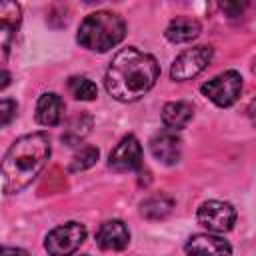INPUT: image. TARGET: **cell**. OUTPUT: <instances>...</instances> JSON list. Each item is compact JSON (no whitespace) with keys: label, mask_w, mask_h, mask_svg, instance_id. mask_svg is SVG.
Here are the masks:
<instances>
[{"label":"cell","mask_w":256,"mask_h":256,"mask_svg":"<svg viewBox=\"0 0 256 256\" xmlns=\"http://www.w3.org/2000/svg\"><path fill=\"white\" fill-rule=\"evenodd\" d=\"M160 66L154 56L128 46L122 48L108 64L104 84L106 92L118 102L140 100L158 80Z\"/></svg>","instance_id":"cell-1"},{"label":"cell","mask_w":256,"mask_h":256,"mask_svg":"<svg viewBox=\"0 0 256 256\" xmlns=\"http://www.w3.org/2000/svg\"><path fill=\"white\" fill-rule=\"evenodd\" d=\"M50 158V140L44 132H32L12 142L0 162L2 186L6 194L24 190L46 166Z\"/></svg>","instance_id":"cell-2"},{"label":"cell","mask_w":256,"mask_h":256,"mask_svg":"<svg viewBox=\"0 0 256 256\" xmlns=\"http://www.w3.org/2000/svg\"><path fill=\"white\" fill-rule=\"evenodd\" d=\"M126 34V24L124 20L114 14V12H92L88 14L78 28L76 40L80 46L92 52H108L116 44L122 42Z\"/></svg>","instance_id":"cell-3"},{"label":"cell","mask_w":256,"mask_h":256,"mask_svg":"<svg viewBox=\"0 0 256 256\" xmlns=\"http://www.w3.org/2000/svg\"><path fill=\"white\" fill-rule=\"evenodd\" d=\"M200 92L214 102L220 108L232 106L242 92V76L236 70H224L220 74H216L214 78H210L208 82H204L200 86Z\"/></svg>","instance_id":"cell-4"},{"label":"cell","mask_w":256,"mask_h":256,"mask_svg":"<svg viewBox=\"0 0 256 256\" xmlns=\"http://www.w3.org/2000/svg\"><path fill=\"white\" fill-rule=\"evenodd\" d=\"M86 240V228L80 222H66L48 232L44 248L50 256H70Z\"/></svg>","instance_id":"cell-5"},{"label":"cell","mask_w":256,"mask_h":256,"mask_svg":"<svg viewBox=\"0 0 256 256\" xmlns=\"http://www.w3.org/2000/svg\"><path fill=\"white\" fill-rule=\"evenodd\" d=\"M196 218H198V224L204 226L208 232L224 234V232L232 230V226L236 222V210L228 202L208 200V202L200 204V208L196 212Z\"/></svg>","instance_id":"cell-6"},{"label":"cell","mask_w":256,"mask_h":256,"mask_svg":"<svg viewBox=\"0 0 256 256\" xmlns=\"http://www.w3.org/2000/svg\"><path fill=\"white\" fill-rule=\"evenodd\" d=\"M214 50L210 46H194L184 50L180 56H176L172 68H170V76L176 82H184L190 80L194 76H198L212 60Z\"/></svg>","instance_id":"cell-7"},{"label":"cell","mask_w":256,"mask_h":256,"mask_svg":"<svg viewBox=\"0 0 256 256\" xmlns=\"http://www.w3.org/2000/svg\"><path fill=\"white\" fill-rule=\"evenodd\" d=\"M22 10L18 2L0 0V64H4L10 56L16 32L20 28Z\"/></svg>","instance_id":"cell-8"},{"label":"cell","mask_w":256,"mask_h":256,"mask_svg":"<svg viewBox=\"0 0 256 256\" xmlns=\"http://www.w3.org/2000/svg\"><path fill=\"white\" fill-rule=\"evenodd\" d=\"M140 164H142V146L132 134L124 136L108 158V166L114 172H130L140 168Z\"/></svg>","instance_id":"cell-9"},{"label":"cell","mask_w":256,"mask_h":256,"mask_svg":"<svg viewBox=\"0 0 256 256\" xmlns=\"http://www.w3.org/2000/svg\"><path fill=\"white\" fill-rule=\"evenodd\" d=\"M150 152L152 156L166 166H172L180 160L182 154V140L174 130H162L150 140Z\"/></svg>","instance_id":"cell-10"},{"label":"cell","mask_w":256,"mask_h":256,"mask_svg":"<svg viewBox=\"0 0 256 256\" xmlns=\"http://www.w3.org/2000/svg\"><path fill=\"white\" fill-rule=\"evenodd\" d=\"M188 256H230L232 246L214 234H194L184 246Z\"/></svg>","instance_id":"cell-11"},{"label":"cell","mask_w":256,"mask_h":256,"mask_svg":"<svg viewBox=\"0 0 256 256\" xmlns=\"http://www.w3.org/2000/svg\"><path fill=\"white\" fill-rule=\"evenodd\" d=\"M130 242V232L122 220H106L96 232V244L102 250H124Z\"/></svg>","instance_id":"cell-12"},{"label":"cell","mask_w":256,"mask_h":256,"mask_svg":"<svg viewBox=\"0 0 256 256\" xmlns=\"http://www.w3.org/2000/svg\"><path fill=\"white\" fill-rule=\"evenodd\" d=\"M64 114V102L58 94L54 92H46L38 98L36 102V120L42 126H56L60 124Z\"/></svg>","instance_id":"cell-13"},{"label":"cell","mask_w":256,"mask_h":256,"mask_svg":"<svg viewBox=\"0 0 256 256\" xmlns=\"http://www.w3.org/2000/svg\"><path fill=\"white\" fill-rule=\"evenodd\" d=\"M164 34L174 44L192 42L200 34V22L194 20V18H188V16H176L174 20H170V24L166 26Z\"/></svg>","instance_id":"cell-14"},{"label":"cell","mask_w":256,"mask_h":256,"mask_svg":"<svg viewBox=\"0 0 256 256\" xmlns=\"http://www.w3.org/2000/svg\"><path fill=\"white\" fill-rule=\"evenodd\" d=\"M194 116V108L192 104L184 102V100H176V102H168L162 108V122L168 130H180L184 128Z\"/></svg>","instance_id":"cell-15"},{"label":"cell","mask_w":256,"mask_h":256,"mask_svg":"<svg viewBox=\"0 0 256 256\" xmlns=\"http://www.w3.org/2000/svg\"><path fill=\"white\" fill-rule=\"evenodd\" d=\"M90 128H92V118L88 114H78L68 120L62 132V142L66 146H78L84 140V136L90 132Z\"/></svg>","instance_id":"cell-16"},{"label":"cell","mask_w":256,"mask_h":256,"mask_svg":"<svg viewBox=\"0 0 256 256\" xmlns=\"http://www.w3.org/2000/svg\"><path fill=\"white\" fill-rule=\"evenodd\" d=\"M172 206H174L172 198H168V196H164V194H158V196L146 198V200L140 204V214H142L144 218H148V220H160V218H164V216L170 214Z\"/></svg>","instance_id":"cell-17"},{"label":"cell","mask_w":256,"mask_h":256,"mask_svg":"<svg viewBox=\"0 0 256 256\" xmlns=\"http://www.w3.org/2000/svg\"><path fill=\"white\" fill-rule=\"evenodd\" d=\"M68 90L76 100H94L98 96L96 84L84 76H72L68 80Z\"/></svg>","instance_id":"cell-18"},{"label":"cell","mask_w":256,"mask_h":256,"mask_svg":"<svg viewBox=\"0 0 256 256\" xmlns=\"http://www.w3.org/2000/svg\"><path fill=\"white\" fill-rule=\"evenodd\" d=\"M98 148H94V146H84V148H80V152H76V156L72 158V162H70V172H78V170H86V168H90V166H94L96 164V160H98Z\"/></svg>","instance_id":"cell-19"},{"label":"cell","mask_w":256,"mask_h":256,"mask_svg":"<svg viewBox=\"0 0 256 256\" xmlns=\"http://www.w3.org/2000/svg\"><path fill=\"white\" fill-rule=\"evenodd\" d=\"M16 110H18V106L14 100H10V98L0 100V128L6 126L8 122H12V118L16 116Z\"/></svg>","instance_id":"cell-20"},{"label":"cell","mask_w":256,"mask_h":256,"mask_svg":"<svg viewBox=\"0 0 256 256\" xmlns=\"http://www.w3.org/2000/svg\"><path fill=\"white\" fill-rule=\"evenodd\" d=\"M0 256H28V252L22 248H14V246H2Z\"/></svg>","instance_id":"cell-21"},{"label":"cell","mask_w":256,"mask_h":256,"mask_svg":"<svg viewBox=\"0 0 256 256\" xmlns=\"http://www.w3.org/2000/svg\"><path fill=\"white\" fill-rule=\"evenodd\" d=\"M242 8H244V4H222V10L228 12L230 16H240Z\"/></svg>","instance_id":"cell-22"},{"label":"cell","mask_w":256,"mask_h":256,"mask_svg":"<svg viewBox=\"0 0 256 256\" xmlns=\"http://www.w3.org/2000/svg\"><path fill=\"white\" fill-rule=\"evenodd\" d=\"M10 80H12L10 72H8V70H4V68H0V90H2V88H6V86L10 84Z\"/></svg>","instance_id":"cell-23"},{"label":"cell","mask_w":256,"mask_h":256,"mask_svg":"<svg viewBox=\"0 0 256 256\" xmlns=\"http://www.w3.org/2000/svg\"><path fill=\"white\" fill-rule=\"evenodd\" d=\"M84 256H88V254H84Z\"/></svg>","instance_id":"cell-24"}]
</instances>
